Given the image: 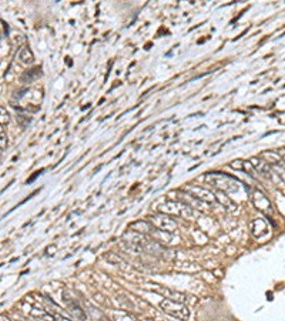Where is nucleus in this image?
Returning a JSON list of instances; mask_svg holds the SVG:
<instances>
[{"label": "nucleus", "instance_id": "f257e3e1", "mask_svg": "<svg viewBox=\"0 0 285 321\" xmlns=\"http://www.w3.org/2000/svg\"><path fill=\"white\" fill-rule=\"evenodd\" d=\"M207 180L210 181V184L220 191H236L237 190V184L236 180L227 174H223V173H217V171H213V173H208L206 176Z\"/></svg>", "mask_w": 285, "mask_h": 321}, {"label": "nucleus", "instance_id": "f03ea898", "mask_svg": "<svg viewBox=\"0 0 285 321\" xmlns=\"http://www.w3.org/2000/svg\"><path fill=\"white\" fill-rule=\"evenodd\" d=\"M150 223L158 229V231H164V233H174L178 229L177 221L174 220L171 216H168L166 213H156L154 216L150 217Z\"/></svg>", "mask_w": 285, "mask_h": 321}, {"label": "nucleus", "instance_id": "7ed1b4c3", "mask_svg": "<svg viewBox=\"0 0 285 321\" xmlns=\"http://www.w3.org/2000/svg\"><path fill=\"white\" fill-rule=\"evenodd\" d=\"M160 307L166 311V313L177 317L180 320H188L190 319V310H188V307L186 304L180 303V301L166 299V300H163L160 303Z\"/></svg>", "mask_w": 285, "mask_h": 321}, {"label": "nucleus", "instance_id": "20e7f679", "mask_svg": "<svg viewBox=\"0 0 285 321\" xmlns=\"http://www.w3.org/2000/svg\"><path fill=\"white\" fill-rule=\"evenodd\" d=\"M183 191H186L188 194H191L193 197H196L200 201H204V203H214V201H217V196L213 191L204 189V187H200V186H196V184L186 186L183 189Z\"/></svg>", "mask_w": 285, "mask_h": 321}, {"label": "nucleus", "instance_id": "39448f33", "mask_svg": "<svg viewBox=\"0 0 285 321\" xmlns=\"http://www.w3.org/2000/svg\"><path fill=\"white\" fill-rule=\"evenodd\" d=\"M251 199H253V203H254L256 209L263 211L264 214H271L273 213V204H271V201L267 199L264 193H261V191L258 190L253 191Z\"/></svg>", "mask_w": 285, "mask_h": 321}, {"label": "nucleus", "instance_id": "423d86ee", "mask_svg": "<svg viewBox=\"0 0 285 321\" xmlns=\"http://www.w3.org/2000/svg\"><path fill=\"white\" fill-rule=\"evenodd\" d=\"M150 287H151V290L157 291L160 294H163L168 300H176L180 301V303L187 300V296H186V294H183V293H180V291L171 290V289H166V287H163V286H160V284H150Z\"/></svg>", "mask_w": 285, "mask_h": 321}, {"label": "nucleus", "instance_id": "0eeeda50", "mask_svg": "<svg viewBox=\"0 0 285 321\" xmlns=\"http://www.w3.org/2000/svg\"><path fill=\"white\" fill-rule=\"evenodd\" d=\"M64 300H66V303H67V307H69L70 313L73 314V317H74L76 320H79V321L87 320L86 311L83 310V307L80 306L77 301L74 300V299H70V297H66Z\"/></svg>", "mask_w": 285, "mask_h": 321}, {"label": "nucleus", "instance_id": "6e6552de", "mask_svg": "<svg viewBox=\"0 0 285 321\" xmlns=\"http://www.w3.org/2000/svg\"><path fill=\"white\" fill-rule=\"evenodd\" d=\"M130 230L138 233V234H154L156 233V227L146 220H137L130 224Z\"/></svg>", "mask_w": 285, "mask_h": 321}, {"label": "nucleus", "instance_id": "1a4fd4ad", "mask_svg": "<svg viewBox=\"0 0 285 321\" xmlns=\"http://www.w3.org/2000/svg\"><path fill=\"white\" fill-rule=\"evenodd\" d=\"M17 59L21 64H26V66H29L31 64L33 61H34V56H33V51L30 50L27 46H24V47H21L17 53Z\"/></svg>", "mask_w": 285, "mask_h": 321}, {"label": "nucleus", "instance_id": "9d476101", "mask_svg": "<svg viewBox=\"0 0 285 321\" xmlns=\"http://www.w3.org/2000/svg\"><path fill=\"white\" fill-rule=\"evenodd\" d=\"M250 164L256 169L260 174H268L270 173V164L266 160L260 159V157H253L250 160Z\"/></svg>", "mask_w": 285, "mask_h": 321}, {"label": "nucleus", "instance_id": "9b49d317", "mask_svg": "<svg viewBox=\"0 0 285 321\" xmlns=\"http://www.w3.org/2000/svg\"><path fill=\"white\" fill-rule=\"evenodd\" d=\"M10 113L9 110L4 107V106H0V124L3 126V124H7L10 121Z\"/></svg>", "mask_w": 285, "mask_h": 321}, {"label": "nucleus", "instance_id": "f8f14e48", "mask_svg": "<svg viewBox=\"0 0 285 321\" xmlns=\"http://www.w3.org/2000/svg\"><path fill=\"white\" fill-rule=\"evenodd\" d=\"M7 134H6V130H4V127L0 124V150H4L6 147H7Z\"/></svg>", "mask_w": 285, "mask_h": 321}, {"label": "nucleus", "instance_id": "ddd939ff", "mask_svg": "<svg viewBox=\"0 0 285 321\" xmlns=\"http://www.w3.org/2000/svg\"><path fill=\"white\" fill-rule=\"evenodd\" d=\"M40 74H41V69L40 67H36V69H33V70L26 71L24 74H23V80L26 79V77H29V83L30 81H33L36 77H39Z\"/></svg>", "mask_w": 285, "mask_h": 321}, {"label": "nucleus", "instance_id": "4468645a", "mask_svg": "<svg viewBox=\"0 0 285 321\" xmlns=\"http://www.w3.org/2000/svg\"><path fill=\"white\" fill-rule=\"evenodd\" d=\"M263 157H267L268 159V164L270 163H277V161H280V156L274 153V151H268V153H263Z\"/></svg>", "mask_w": 285, "mask_h": 321}, {"label": "nucleus", "instance_id": "2eb2a0df", "mask_svg": "<svg viewBox=\"0 0 285 321\" xmlns=\"http://www.w3.org/2000/svg\"><path fill=\"white\" fill-rule=\"evenodd\" d=\"M283 160H284V161H285V156H284V157H283Z\"/></svg>", "mask_w": 285, "mask_h": 321}]
</instances>
